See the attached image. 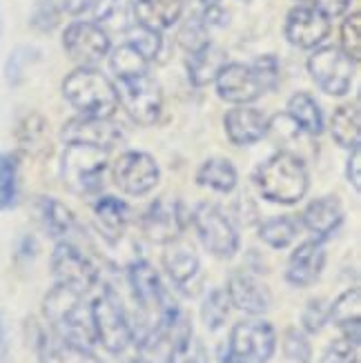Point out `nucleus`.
Masks as SVG:
<instances>
[{"instance_id":"f257e3e1","label":"nucleus","mask_w":361,"mask_h":363,"mask_svg":"<svg viewBox=\"0 0 361 363\" xmlns=\"http://www.w3.org/2000/svg\"><path fill=\"white\" fill-rule=\"evenodd\" d=\"M43 314L56 337L78 343L83 348H91L96 343L91 323V303L85 301V294L56 283L45 296Z\"/></svg>"},{"instance_id":"f03ea898","label":"nucleus","mask_w":361,"mask_h":363,"mask_svg":"<svg viewBox=\"0 0 361 363\" xmlns=\"http://www.w3.org/2000/svg\"><path fill=\"white\" fill-rule=\"evenodd\" d=\"M257 185L263 199L279 205H294L306 196L310 174L301 156L277 152L257 169Z\"/></svg>"},{"instance_id":"7ed1b4c3","label":"nucleus","mask_w":361,"mask_h":363,"mask_svg":"<svg viewBox=\"0 0 361 363\" xmlns=\"http://www.w3.org/2000/svg\"><path fill=\"white\" fill-rule=\"evenodd\" d=\"M62 94L83 116L112 118L118 107L114 83L94 67H76L62 81Z\"/></svg>"},{"instance_id":"20e7f679","label":"nucleus","mask_w":361,"mask_h":363,"mask_svg":"<svg viewBox=\"0 0 361 363\" xmlns=\"http://www.w3.org/2000/svg\"><path fill=\"white\" fill-rule=\"evenodd\" d=\"M91 323L96 343H101L107 352L121 354L134 343V328L118 296L109 288H105L103 294L91 301Z\"/></svg>"},{"instance_id":"39448f33","label":"nucleus","mask_w":361,"mask_h":363,"mask_svg":"<svg viewBox=\"0 0 361 363\" xmlns=\"http://www.w3.org/2000/svg\"><path fill=\"white\" fill-rule=\"evenodd\" d=\"M107 152L89 145H67L62 154V181L74 194H94L103 185Z\"/></svg>"},{"instance_id":"423d86ee","label":"nucleus","mask_w":361,"mask_h":363,"mask_svg":"<svg viewBox=\"0 0 361 363\" xmlns=\"http://www.w3.org/2000/svg\"><path fill=\"white\" fill-rule=\"evenodd\" d=\"M116 87L118 105L134 123L154 125L163 109V91L150 74L121 78Z\"/></svg>"},{"instance_id":"0eeeda50","label":"nucleus","mask_w":361,"mask_h":363,"mask_svg":"<svg viewBox=\"0 0 361 363\" xmlns=\"http://www.w3.org/2000/svg\"><path fill=\"white\" fill-rule=\"evenodd\" d=\"M357 62L341 47H317L308 58V72L328 96H343L350 91Z\"/></svg>"},{"instance_id":"6e6552de","label":"nucleus","mask_w":361,"mask_h":363,"mask_svg":"<svg viewBox=\"0 0 361 363\" xmlns=\"http://www.w3.org/2000/svg\"><path fill=\"white\" fill-rule=\"evenodd\" d=\"M192 223L201 243L216 259H232L239 252V232L216 205L199 203L192 212Z\"/></svg>"},{"instance_id":"1a4fd4ad","label":"nucleus","mask_w":361,"mask_h":363,"mask_svg":"<svg viewBox=\"0 0 361 363\" xmlns=\"http://www.w3.org/2000/svg\"><path fill=\"white\" fill-rule=\"evenodd\" d=\"M128 281H130L132 296H134L140 314H143L145 321H150V325L145 330V333H150V330L159 323L163 310L167 308V303L172 301V298H167V294H165V288H163V283L159 279V272H156L154 267L143 259L130 263ZM140 337H143V335H140Z\"/></svg>"},{"instance_id":"9d476101","label":"nucleus","mask_w":361,"mask_h":363,"mask_svg":"<svg viewBox=\"0 0 361 363\" xmlns=\"http://www.w3.org/2000/svg\"><path fill=\"white\" fill-rule=\"evenodd\" d=\"M52 272L58 286H67L81 294H87L99 283L96 265L85 257V252L74 241L56 243L52 255Z\"/></svg>"},{"instance_id":"9b49d317","label":"nucleus","mask_w":361,"mask_h":363,"mask_svg":"<svg viewBox=\"0 0 361 363\" xmlns=\"http://www.w3.org/2000/svg\"><path fill=\"white\" fill-rule=\"evenodd\" d=\"M62 47L78 67H91L109 54V36L103 25L94 21H76L62 34Z\"/></svg>"},{"instance_id":"f8f14e48","label":"nucleus","mask_w":361,"mask_h":363,"mask_svg":"<svg viewBox=\"0 0 361 363\" xmlns=\"http://www.w3.org/2000/svg\"><path fill=\"white\" fill-rule=\"evenodd\" d=\"M228 350L250 363H268L277 350V333L263 319L241 321L232 328Z\"/></svg>"},{"instance_id":"ddd939ff","label":"nucleus","mask_w":361,"mask_h":363,"mask_svg":"<svg viewBox=\"0 0 361 363\" xmlns=\"http://www.w3.org/2000/svg\"><path fill=\"white\" fill-rule=\"evenodd\" d=\"M67 145H89L99 150H114L125 140V132L112 118H96V116H76L65 123L60 132Z\"/></svg>"},{"instance_id":"4468645a","label":"nucleus","mask_w":361,"mask_h":363,"mask_svg":"<svg viewBox=\"0 0 361 363\" xmlns=\"http://www.w3.org/2000/svg\"><path fill=\"white\" fill-rule=\"evenodd\" d=\"M159 165L145 152H125L114 165V181L118 189L130 196H143L159 185Z\"/></svg>"},{"instance_id":"2eb2a0df","label":"nucleus","mask_w":361,"mask_h":363,"mask_svg":"<svg viewBox=\"0 0 361 363\" xmlns=\"http://www.w3.org/2000/svg\"><path fill=\"white\" fill-rule=\"evenodd\" d=\"M187 216L183 203L177 199H159L150 205V210L143 216V232L154 243H172L181 239V234L187 228Z\"/></svg>"},{"instance_id":"dca6fc26","label":"nucleus","mask_w":361,"mask_h":363,"mask_svg":"<svg viewBox=\"0 0 361 363\" xmlns=\"http://www.w3.org/2000/svg\"><path fill=\"white\" fill-rule=\"evenodd\" d=\"M331 34V18L312 5H296L286 18V38L299 50H315Z\"/></svg>"},{"instance_id":"f3484780","label":"nucleus","mask_w":361,"mask_h":363,"mask_svg":"<svg viewBox=\"0 0 361 363\" xmlns=\"http://www.w3.org/2000/svg\"><path fill=\"white\" fill-rule=\"evenodd\" d=\"M218 96L234 105H248L257 101L263 94V85L252 65H241V62H228L214 78Z\"/></svg>"},{"instance_id":"a211bd4d","label":"nucleus","mask_w":361,"mask_h":363,"mask_svg":"<svg viewBox=\"0 0 361 363\" xmlns=\"http://www.w3.org/2000/svg\"><path fill=\"white\" fill-rule=\"evenodd\" d=\"M323 265H326L323 241L308 239L290 255V261L286 267V279L294 288H310L319 281Z\"/></svg>"},{"instance_id":"6ab92c4d","label":"nucleus","mask_w":361,"mask_h":363,"mask_svg":"<svg viewBox=\"0 0 361 363\" xmlns=\"http://www.w3.org/2000/svg\"><path fill=\"white\" fill-rule=\"evenodd\" d=\"M226 292L230 298V306H234L245 314H252V317L265 314L272 303L270 290L265 288L259 279H255L252 274H245V272L232 274L226 286Z\"/></svg>"},{"instance_id":"aec40b11","label":"nucleus","mask_w":361,"mask_h":363,"mask_svg":"<svg viewBox=\"0 0 361 363\" xmlns=\"http://www.w3.org/2000/svg\"><path fill=\"white\" fill-rule=\"evenodd\" d=\"M223 125H226L228 138L234 145H241V147L259 143V140L263 136H268L270 132V121L265 118V114L248 105H239L230 109L226 114Z\"/></svg>"},{"instance_id":"412c9836","label":"nucleus","mask_w":361,"mask_h":363,"mask_svg":"<svg viewBox=\"0 0 361 363\" xmlns=\"http://www.w3.org/2000/svg\"><path fill=\"white\" fill-rule=\"evenodd\" d=\"M304 228L319 241L331 239L343 223V205L337 196L315 199L301 214Z\"/></svg>"},{"instance_id":"4be33fe9","label":"nucleus","mask_w":361,"mask_h":363,"mask_svg":"<svg viewBox=\"0 0 361 363\" xmlns=\"http://www.w3.org/2000/svg\"><path fill=\"white\" fill-rule=\"evenodd\" d=\"M36 216L43 230L56 241H72V236L78 232V220L74 212L56 199L50 196L36 199Z\"/></svg>"},{"instance_id":"5701e85b","label":"nucleus","mask_w":361,"mask_h":363,"mask_svg":"<svg viewBox=\"0 0 361 363\" xmlns=\"http://www.w3.org/2000/svg\"><path fill=\"white\" fill-rule=\"evenodd\" d=\"M183 13V0H136L134 21L136 25L163 34L165 29L177 25Z\"/></svg>"},{"instance_id":"b1692460","label":"nucleus","mask_w":361,"mask_h":363,"mask_svg":"<svg viewBox=\"0 0 361 363\" xmlns=\"http://www.w3.org/2000/svg\"><path fill=\"white\" fill-rule=\"evenodd\" d=\"M38 361L40 363H101V359L94 354L89 348L72 343L52 335H38Z\"/></svg>"},{"instance_id":"393cba45","label":"nucleus","mask_w":361,"mask_h":363,"mask_svg":"<svg viewBox=\"0 0 361 363\" xmlns=\"http://www.w3.org/2000/svg\"><path fill=\"white\" fill-rule=\"evenodd\" d=\"M163 265H165L167 277L174 281V286L181 290H185L196 279L199 267H201L196 252L187 243H181L179 239L167 243L163 252Z\"/></svg>"},{"instance_id":"a878e982","label":"nucleus","mask_w":361,"mask_h":363,"mask_svg":"<svg viewBox=\"0 0 361 363\" xmlns=\"http://www.w3.org/2000/svg\"><path fill=\"white\" fill-rule=\"evenodd\" d=\"M226 65H228L226 50H221L214 43H206L199 50L190 52V58H187V76H190L192 85L203 87L208 83H214V78Z\"/></svg>"},{"instance_id":"bb28decb","label":"nucleus","mask_w":361,"mask_h":363,"mask_svg":"<svg viewBox=\"0 0 361 363\" xmlns=\"http://www.w3.org/2000/svg\"><path fill=\"white\" fill-rule=\"evenodd\" d=\"M94 216H96L99 230L103 232L105 239L116 241L123 236L125 228H128L130 208H128V203L116 196H103L94 205Z\"/></svg>"},{"instance_id":"cd10ccee","label":"nucleus","mask_w":361,"mask_h":363,"mask_svg":"<svg viewBox=\"0 0 361 363\" xmlns=\"http://www.w3.org/2000/svg\"><path fill=\"white\" fill-rule=\"evenodd\" d=\"M288 118L310 136H319L323 132V114L317 101L306 91L294 94L288 101Z\"/></svg>"},{"instance_id":"c85d7f7f","label":"nucleus","mask_w":361,"mask_h":363,"mask_svg":"<svg viewBox=\"0 0 361 363\" xmlns=\"http://www.w3.org/2000/svg\"><path fill=\"white\" fill-rule=\"evenodd\" d=\"M361 121H359V105L348 103L335 109L333 121H331V134L339 147L355 150L359 147L361 140Z\"/></svg>"},{"instance_id":"c756f323","label":"nucleus","mask_w":361,"mask_h":363,"mask_svg":"<svg viewBox=\"0 0 361 363\" xmlns=\"http://www.w3.org/2000/svg\"><path fill=\"white\" fill-rule=\"evenodd\" d=\"M196 181L203 187L216 189V192H232L237 187V167H234L228 159L221 156H212L203 163L196 172Z\"/></svg>"},{"instance_id":"7c9ffc66","label":"nucleus","mask_w":361,"mask_h":363,"mask_svg":"<svg viewBox=\"0 0 361 363\" xmlns=\"http://www.w3.org/2000/svg\"><path fill=\"white\" fill-rule=\"evenodd\" d=\"M21 199V156L0 154V212L13 210Z\"/></svg>"},{"instance_id":"2f4dec72","label":"nucleus","mask_w":361,"mask_h":363,"mask_svg":"<svg viewBox=\"0 0 361 363\" xmlns=\"http://www.w3.org/2000/svg\"><path fill=\"white\" fill-rule=\"evenodd\" d=\"M296 234H299V218L294 216H274L259 225L261 241L274 250L288 247L296 239Z\"/></svg>"},{"instance_id":"473e14b6","label":"nucleus","mask_w":361,"mask_h":363,"mask_svg":"<svg viewBox=\"0 0 361 363\" xmlns=\"http://www.w3.org/2000/svg\"><path fill=\"white\" fill-rule=\"evenodd\" d=\"M109 65H112L114 76L121 81V78H132V76L148 74L150 60L140 54L136 47H132L130 43H123L112 52V56H109Z\"/></svg>"},{"instance_id":"72a5a7b5","label":"nucleus","mask_w":361,"mask_h":363,"mask_svg":"<svg viewBox=\"0 0 361 363\" xmlns=\"http://www.w3.org/2000/svg\"><path fill=\"white\" fill-rule=\"evenodd\" d=\"M230 308L232 306H230L226 288H214L201 306V319L206 323V328L212 330V333H216L218 328H223L228 321Z\"/></svg>"},{"instance_id":"f704fd0d","label":"nucleus","mask_w":361,"mask_h":363,"mask_svg":"<svg viewBox=\"0 0 361 363\" xmlns=\"http://www.w3.org/2000/svg\"><path fill=\"white\" fill-rule=\"evenodd\" d=\"M361 319V298H359V288L346 290L341 296H337L331 303V321L337 328H343L348 323H355Z\"/></svg>"},{"instance_id":"c9c22d12","label":"nucleus","mask_w":361,"mask_h":363,"mask_svg":"<svg viewBox=\"0 0 361 363\" xmlns=\"http://www.w3.org/2000/svg\"><path fill=\"white\" fill-rule=\"evenodd\" d=\"M167 363H208V350L203 341L190 333L172 343Z\"/></svg>"},{"instance_id":"e433bc0d","label":"nucleus","mask_w":361,"mask_h":363,"mask_svg":"<svg viewBox=\"0 0 361 363\" xmlns=\"http://www.w3.org/2000/svg\"><path fill=\"white\" fill-rule=\"evenodd\" d=\"M125 36H128V40H125V43H130L132 47H136V50L143 54L148 60H154L156 56H159L161 43H163L161 34H156V31L145 29L140 25H134V27H130L128 31H125Z\"/></svg>"},{"instance_id":"4c0bfd02","label":"nucleus","mask_w":361,"mask_h":363,"mask_svg":"<svg viewBox=\"0 0 361 363\" xmlns=\"http://www.w3.org/2000/svg\"><path fill=\"white\" fill-rule=\"evenodd\" d=\"M328 323H331V303L326 298H312V301H308L301 314V325L306 333L317 335Z\"/></svg>"},{"instance_id":"58836bf2","label":"nucleus","mask_w":361,"mask_h":363,"mask_svg":"<svg viewBox=\"0 0 361 363\" xmlns=\"http://www.w3.org/2000/svg\"><path fill=\"white\" fill-rule=\"evenodd\" d=\"M341 50L355 62L361 58V16L355 11L341 25Z\"/></svg>"},{"instance_id":"ea45409f","label":"nucleus","mask_w":361,"mask_h":363,"mask_svg":"<svg viewBox=\"0 0 361 363\" xmlns=\"http://www.w3.org/2000/svg\"><path fill=\"white\" fill-rule=\"evenodd\" d=\"M284 354L294 363H310L312 348H310L306 333H301V330H296V328H288L284 335Z\"/></svg>"},{"instance_id":"a19ab883","label":"nucleus","mask_w":361,"mask_h":363,"mask_svg":"<svg viewBox=\"0 0 361 363\" xmlns=\"http://www.w3.org/2000/svg\"><path fill=\"white\" fill-rule=\"evenodd\" d=\"M21 143L29 150H36L38 145L47 143V136H45V121L43 116H27L23 128H21Z\"/></svg>"},{"instance_id":"79ce46f5","label":"nucleus","mask_w":361,"mask_h":363,"mask_svg":"<svg viewBox=\"0 0 361 363\" xmlns=\"http://www.w3.org/2000/svg\"><path fill=\"white\" fill-rule=\"evenodd\" d=\"M357 350H359V345H352L346 339H339L328 345V350L323 352L319 363H359Z\"/></svg>"},{"instance_id":"37998d69","label":"nucleus","mask_w":361,"mask_h":363,"mask_svg":"<svg viewBox=\"0 0 361 363\" xmlns=\"http://www.w3.org/2000/svg\"><path fill=\"white\" fill-rule=\"evenodd\" d=\"M179 40H181V45L185 47L187 52H194V50H199L201 45L210 43V38L206 34V23H203V18L201 21H187L183 25V29H181Z\"/></svg>"},{"instance_id":"c03bdc74","label":"nucleus","mask_w":361,"mask_h":363,"mask_svg":"<svg viewBox=\"0 0 361 363\" xmlns=\"http://www.w3.org/2000/svg\"><path fill=\"white\" fill-rule=\"evenodd\" d=\"M252 67H255L259 81L263 85V91L277 87V83H279V60L274 56H261V58H257Z\"/></svg>"},{"instance_id":"a18cd8bd","label":"nucleus","mask_w":361,"mask_h":363,"mask_svg":"<svg viewBox=\"0 0 361 363\" xmlns=\"http://www.w3.org/2000/svg\"><path fill=\"white\" fill-rule=\"evenodd\" d=\"M312 7L319 9L326 18H337V16H343L350 9L352 0H310Z\"/></svg>"},{"instance_id":"49530a36","label":"nucleus","mask_w":361,"mask_h":363,"mask_svg":"<svg viewBox=\"0 0 361 363\" xmlns=\"http://www.w3.org/2000/svg\"><path fill=\"white\" fill-rule=\"evenodd\" d=\"M348 181L352 183V187L361 189V152L359 147L350 150V159H348Z\"/></svg>"},{"instance_id":"de8ad7c7","label":"nucleus","mask_w":361,"mask_h":363,"mask_svg":"<svg viewBox=\"0 0 361 363\" xmlns=\"http://www.w3.org/2000/svg\"><path fill=\"white\" fill-rule=\"evenodd\" d=\"M0 363H9V343H7V328L0 317Z\"/></svg>"},{"instance_id":"09e8293b","label":"nucleus","mask_w":361,"mask_h":363,"mask_svg":"<svg viewBox=\"0 0 361 363\" xmlns=\"http://www.w3.org/2000/svg\"><path fill=\"white\" fill-rule=\"evenodd\" d=\"M221 363H250V361H245V359H241V357H237L234 352H230L228 348L221 352Z\"/></svg>"},{"instance_id":"8fccbe9b","label":"nucleus","mask_w":361,"mask_h":363,"mask_svg":"<svg viewBox=\"0 0 361 363\" xmlns=\"http://www.w3.org/2000/svg\"><path fill=\"white\" fill-rule=\"evenodd\" d=\"M201 3H203V7H210V5H218L221 0H201Z\"/></svg>"}]
</instances>
